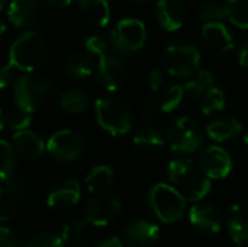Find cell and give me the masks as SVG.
Segmentation results:
<instances>
[{
  "label": "cell",
  "mask_w": 248,
  "mask_h": 247,
  "mask_svg": "<svg viewBox=\"0 0 248 247\" xmlns=\"http://www.w3.org/2000/svg\"><path fill=\"white\" fill-rule=\"evenodd\" d=\"M46 54L48 45L45 38L35 31H28L12 44L9 49V64L15 70L31 73L45 63Z\"/></svg>",
  "instance_id": "obj_1"
},
{
  "label": "cell",
  "mask_w": 248,
  "mask_h": 247,
  "mask_svg": "<svg viewBox=\"0 0 248 247\" xmlns=\"http://www.w3.org/2000/svg\"><path fill=\"white\" fill-rule=\"evenodd\" d=\"M57 92V86L49 79H35L32 76L16 77L13 83V99L17 108L32 114L38 111L46 98Z\"/></svg>",
  "instance_id": "obj_2"
},
{
  "label": "cell",
  "mask_w": 248,
  "mask_h": 247,
  "mask_svg": "<svg viewBox=\"0 0 248 247\" xmlns=\"http://www.w3.org/2000/svg\"><path fill=\"white\" fill-rule=\"evenodd\" d=\"M163 61L171 76L186 79L199 71L201 54L192 41L177 39L166 48Z\"/></svg>",
  "instance_id": "obj_3"
},
{
  "label": "cell",
  "mask_w": 248,
  "mask_h": 247,
  "mask_svg": "<svg viewBox=\"0 0 248 247\" xmlns=\"http://www.w3.org/2000/svg\"><path fill=\"white\" fill-rule=\"evenodd\" d=\"M96 119L99 125L109 134L118 137L131 130L132 119L129 108L118 98H100L94 103Z\"/></svg>",
  "instance_id": "obj_4"
},
{
  "label": "cell",
  "mask_w": 248,
  "mask_h": 247,
  "mask_svg": "<svg viewBox=\"0 0 248 247\" xmlns=\"http://www.w3.org/2000/svg\"><path fill=\"white\" fill-rule=\"evenodd\" d=\"M150 205L158 220L163 223H174L182 218L186 201L174 186L157 183L150 191Z\"/></svg>",
  "instance_id": "obj_5"
},
{
  "label": "cell",
  "mask_w": 248,
  "mask_h": 247,
  "mask_svg": "<svg viewBox=\"0 0 248 247\" xmlns=\"http://www.w3.org/2000/svg\"><path fill=\"white\" fill-rule=\"evenodd\" d=\"M167 143L173 151L193 153L203 144V134L199 124L187 116L174 119L167 128Z\"/></svg>",
  "instance_id": "obj_6"
},
{
  "label": "cell",
  "mask_w": 248,
  "mask_h": 247,
  "mask_svg": "<svg viewBox=\"0 0 248 247\" xmlns=\"http://www.w3.org/2000/svg\"><path fill=\"white\" fill-rule=\"evenodd\" d=\"M147 38L145 25L134 17L122 19L110 32L109 45L119 54L129 55L140 51Z\"/></svg>",
  "instance_id": "obj_7"
},
{
  "label": "cell",
  "mask_w": 248,
  "mask_h": 247,
  "mask_svg": "<svg viewBox=\"0 0 248 247\" xmlns=\"http://www.w3.org/2000/svg\"><path fill=\"white\" fill-rule=\"evenodd\" d=\"M86 150V138L74 130H61L52 134L46 143L48 154L60 163L77 160Z\"/></svg>",
  "instance_id": "obj_8"
},
{
  "label": "cell",
  "mask_w": 248,
  "mask_h": 247,
  "mask_svg": "<svg viewBox=\"0 0 248 247\" xmlns=\"http://www.w3.org/2000/svg\"><path fill=\"white\" fill-rule=\"evenodd\" d=\"M198 167L208 179H224L232 170V160L224 148L211 146L199 153Z\"/></svg>",
  "instance_id": "obj_9"
},
{
  "label": "cell",
  "mask_w": 248,
  "mask_h": 247,
  "mask_svg": "<svg viewBox=\"0 0 248 247\" xmlns=\"http://www.w3.org/2000/svg\"><path fill=\"white\" fill-rule=\"evenodd\" d=\"M121 214V202L110 195H97L84 207V220L93 226H108Z\"/></svg>",
  "instance_id": "obj_10"
},
{
  "label": "cell",
  "mask_w": 248,
  "mask_h": 247,
  "mask_svg": "<svg viewBox=\"0 0 248 247\" xmlns=\"http://www.w3.org/2000/svg\"><path fill=\"white\" fill-rule=\"evenodd\" d=\"M96 76H97L99 83L106 90L113 92L125 84L128 79V70L118 57L106 54L100 57L97 61Z\"/></svg>",
  "instance_id": "obj_11"
},
{
  "label": "cell",
  "mask_w": 248,
  "mask_h": 247,
  "mask_svg": "<svg viewBox=\"0 0 248 247\" xmlns=\"http://www.w3.org/2000/svg\"><path fill=\"white\" fill-rule=\"evenodd\" d=\"M160 237V230L148 220L131 221L124 229V239L129 247H153Z\"/></svg>",
  "instance_id": "obj_12"
},
{
  "label": "cell",
  "mask_w": 248,
  "mask_h": 247,
  "mask_svg": "<svg viewBox=\"0 0 248 247\" xmlns=\"http://www.w3.org/2000/svg\"><path fill=\"white\" fill-rule=\"evenodd\" d=\"M7 16L16 28L32 26L42 17V4L39 0H10Z\"/></svg>",
  "instance_id": "obj_13"
},
{
  "label": "cell",
  "mask_w": 248,
  "mask_h": 247,
  "mask_svg": "<svg viewBox=\"0 0 248 247\" xmlns=\"http://www.w3.org/2000/svg\"><path fill=\"white\" fill-rule=\"evenodd\" d=\"M81 198V188L76 179H65L57 183L48 195V205L52 210H67L74 207Z\"/></svg>",
  "instance_id": "obj_14"
},
{
  "label": "cell",
  "mask_w": 248,
  "mask_h": 247,
  "mask_svg": "<svg viewBox=\"0 0 248 247\" xmlns=\"http://www.w3.org/2000/svg\"><path fill=\"white\" fill-rule=\"evenodd\" d=\"M155 15L160 25L170 32L182 28L186 19V6L183 0H157Z\"/></svg>",
  "instance_id": "obj_15"
},
{
  "label": "cell",
  "mask_w": 248,
  "mask_h": 247,
  "mask_svg": "<svg viewBox=\"0 0 248 247\" xmlns=\"http://www.w3.org/2000/svg\"><path fill=\"white\" fill-rule=\"evenodd\" d=\"M202 41L209 51L217 54L227 52L234 47L232 36L222 22L205 23L202 26Z\"/></svg>",
  "instance_id": "obj_16"
},
{
  "label": "cell",
  "mask_w": 248,
  "mask_h": 247,
  "mask_svg": "<svg viewBox=\"0 0 248 247\" xmlns=\"http://www.w3.org/2000/svg\"><path fill=\"white\" fill-rule=\"evenodd\" d=\"M189 220L193 227L205 233H218L222 227V217L219 211L208 204H198L192 207Z\"/></svg>",
  "instance_id": "obj_17"
},
{
  "label": "cell",
  "mask_w": 248,
  "mask_h": 247,
  "mask_svg": "<svg viewBox=\"0 0 248 247\" xmlns=\"http://www.w3.org/2000/svg\"><path fill=\"white\" fill-rule=\"evenodd\" d=\"M228 233L237 246L248 245V205L231 207L228 214Z\"/></svg>",
  "instance_id": "obj_18"
},
{
  "label": "cell",
  "mask_w": 248,
  "mask_h": 247,
  "mask_svg": "<svg viewBox=\"0 0 248 247\" xmlns=\"http://www.w3.org/2000/svg\"><path fill=\"white\" fill-rule=\"evenodd\" d=\"M13 148L25 159H38L44 154V140L33 131L23 130L13 135Z\"/></svg>",
  "instance_id": "obj_19"
},
{
  "label": "cell",
  "mask_w": 248,
  "mask_h": 247,
  "mask_svg": "<svg viewBox=\"0 0 248 247\" xmlns=\"http://www.w3.org/2000/svg\"><path fill=\"white\" fill-rule=\"evenodd\" d=\"M78 10L84 20L93 26H106L110 19V7L108 0H77Z\"/></svg>",
  "instance_id": "obj_20"
},
{
  "label": "cell",
  "mask_w": 248,
  "mask_h": 247,
  "mask_svg": "<svg viewBox=\"0 0 248 247\" xmlns=\"http://www.w3.org/2000/svg\"><path fill=\"white\" fill-rule=\"evenodd\" d=\"M243 130V124L237 118H219L206 127L208 135L215 141H228L235 138Z\"/></svg>",
  "instance_id": "obj_21"
},
{
  "label": "cell",
  "mask_w": 248,
  "mask_h": 247,
  "mask_svg": "<svg viewBox=\"0 0 248 247\" xmlns=\"http://www.w3.org/2000/svg\"><path fill=\"white\" fill-rule=\"evenodd\" d=\"M167 176L173 185H176L179 189L180 186L186 185L189 181H192L196 176L195 172V165L190 159L187 157H179L170 162L167 167Z\"/></svg>",
  "instance_id": "obj_22"
},
{
  "label": "cell",
  "mask_w": 248,
  "mask_h": 247,
  "mask_svg": "<svg viewBox=\"0 0 248 247\" xmlns=\"http://www.w3.org/2000/svg\"><path fill=\"white\" fill-rule=\"evenodd\" d=\"M132 141L144 151H155L164 146V137L155 127H142L137 130Z\"/></svg>",
  "instance_id": "obj_23"
},
{
  "label": "cell",
  "mask_w": 248,
  "mask_h": 247,
  "mask_svg": "<svg viewBox=\"0 0 248 247\" xmlns=\"http://www.w3.org/2000/svg\"><path fill=\"white\" fill-rule=\"evenodd\" d=\"M65 70L73 79L81 80V79H87L89 76H92V73L94 71V63L89 54L76 52L67 60Z\"/></svg>",
  "instance_id": "obj_24"
},
{
  "label": "cell",
  "mask_w": 248,
  "mask_h": 247,
  "mask_svg": "<svg viewBox=\"0 0 248 247\" xmlns=\"http://www.w3.org/2000/svg\"><path fill=\"white\" fill-rule=\"evenodd\" d=\"M84 182H86V186L90 192H94V194L103 192L113 182V170L105 165L96 166L87 173Z\"/></svg>",
  "instance_id": "obj_25"
},
{
  "label": "cell",
  "mask_w": 248,
  "mask_h": 247,
  "mask_svg": "<svg viewBox=\"0 0 248 247\" xmlns=\"http://www.w3.org/2000/svg\"><path fill=\"white\" fill-rule=\"evenodd\" d=\"M215 77L208 70H199L195 76H192L186 84L185 92L192 98H203L212 87H214Z\"/></svg>",
  "instance_id": "obj_26"
},
{
  "label": "cell",
  "mask_w": 248,
  "mask_h": 247,
  "mask_svg": "<svg viewBox=\"0 0 248 247\" xmlns=\"http://www.w3.org/2000/svg\"><path fill=\"white\" fill-rule=\"evenodd\" d=\"M182 197L185 198V201H201L203 199L209 191H211V181L205 176H195L192 181H189L186 185L180 186V189H177Z\"/></svg>",
  "instance_id": "obj_27"
},
{
  "label": "cell",
  "mask_w": 248,
  "mask_h": 247,
  "mask_svg": "<svg viewBox=\"0 0 248 247\" xmlns=\"http://www.w3.org/2000/svg\"><path fill=\"white\" fill-rule=\"evenodd\" d=\"M60 103H61V108L65 112H70V114H81V112H84L87 109L89 99H87V95L81 89L73 87V89L65 90L61 95Z\"/></svg>",
  "instance_id": "obj_28"
},
{
  "label": "cell",
  "mask_w": 248,
  "mask_h": 247,
  "mask_svg": "<svg viewBox=\"0 0 248 247\" xmlns=\"http://www.w3.org/2000/svg\"><path fill=\"white\" fill-rule=\"evenodd\" d=\"M16 167V153L13 146L0 140V182H9L15 173Z\"/></svg>",
  "instance_id": "obj_29"
},
{
  "label": "cell",
  "mask_w": 248,
  "mask_h": 247,
  "mask_svg": "<svg viewBox=\"0 0 248 247\" xmlns=\"http://www.w3.org/2000/svg\"><path fill=\"white\" fill-rule=\"evenodd\" d=\"M225 10L227 17L235 26L248 29V0H228Z\"/></svg>",
  "instance_id": "obj_30"
},
{
  "label": "cell",
  "mask_w": 248,
  "mask_h": 247,
  "mask_svg": "<svg viewBox=\"0 0 248 247\" xmlns=\"http://www.w3.org/2000/svg\"><path fill=\"white\" fill-rule=\"evenodd\" d=\"M17 213V197L7 188L0 186V221H9Z\"/></svg>",
  "instance_id": "obj_31"
},
{
  "label": "cell",
  "mask_w": 248,
  "mask_h": 247,
  "mask_svg": "<svg viewBox=\"0 0 248 247\" xmlns=\"http://www.w3.org/2000/svg\"><path fill=\"white\" fill-rule=\"evenodd\" d=\"M225 108V95L222 89L212 87L203 98H202V112L205 115H212L219 112Z\"/></svg>",
  "instance_id": "obj_32"
},
{
  "label": "cell",
  "mask_w": 248,
  "mask_h": 247,
  "mask_svg": "<svg viewBox=\"0 0 248 247\" xmlns=\"http://www.w3.org/2000/svg\"><path fill=\"white\" fill-rule=\"evenodd\" d=\"M185 96V87L174 84L171 87H169L160 98H158V103H160V109L161 112H171L174 111L183 100Z\"/></svg>",
  "instance_id": "obj_33"
},
{
  "label": "cell",
  "mask_w": 248,
  "mask_h": 247,
  "mask_svg": "<svg viewBox=\"0 0 248 247\" xmlns=\"http://www.w3.org/2000/svg\"><path fill=\"white\" fill-rule=\"evenodd\" d=\"M86 227H87V221L84 218H71L65 223V226L62 227V233H61V239L64 243H76L78 242L84 233H86Z\"/></svg>",
  "instance_id": "obj_34"
},
{
  "label": "cell",
  "mask_w": 248,
  "mask_h": 247,
  "mask_svg": "<svg viewBox=\"0 0 248 247\" xmlns=\"http://www.w3.org/2000/svg\"><path fill=\"white\" fill-rule=\"evenodd\" d=\"M31 122H32L31 114L23 111V109H20V108H17V106L10 109L4 115V125L10 127L12 130H16V132L28 130L31 127Z\"/></svg>",
  "instance_id": "obj_35"
},
{
  "label": "cell",
  "mask_w": 248,
  "mask_h": 247,
  "mask_svg": "<svg viewBox=\"0 0 248 247\" xmlns=\"http://www.w3.org/2000/svg\"><path fill=\"white\" fill-rule=\"evenodd\" d=\"M199 16L205 23H217V22H222V19L227 17V10L224 4L211 1L201 7Z\"/></svg>",
  "instance_id": "obj_36"
},
{
  "label": "cell",
  "mask_w": 248,
  "mask_h": 247,
  "mask_svg": "<svg viewBox=\"0 0 248 247\" xmlns=\"http://www.w3.org/2000/svg\"><path fill=\"white\" fill-rule=\"evenodd\" d=\"M23 247H64L61 236L54 233H39L31 237Z\"/></svg>",
  "instance_id": "obj_37"
},
{
  "label": "cell",
  "mask_w": 248,
  "mask_h": 247,
  "mask_svg": "<svg viewBox=\"0 0 248 247\" xmlns=\"http://www.w3.org/2000/svg\"><path fill=\"white\" fill-rule=\"evenodd\" d=\"M84 45H86V49H87L90 54L97 55L99 58L103 57V55H106V54H108V49H109V47H110V45H109V41H108L106 38L100 36V35H93V36L87 38Z\"/></svg>",
  "instance_id": "obj_38"
},
{
  "label": "cell",
  "mask_w": 248,
  "mask_h": 247,
  "mask_svg": "<svg viewBox=\"0 0 248 247\" xmlns=\"http://www.w3.org/2000/svg\"><path fill=\"white\" fill-rule=\"evenodd\" d=\"M158 112H161L158 99H157V98H151V99H148V100L144 103L142 111H141V115H142L144 119L151 121V119H154V118L158 115Z\"/></svg>",
  "instance_id": "obj_39"
},
{
  "label": "cell",
  "mask_w": 248,
  "mask_h": 247,
  "mask_svg": "<svg viewBox=\"0 0 248 247\" xmlns=\"http://www.w3.org/2000/svg\"><path fill=\"white\" fill-rule=\"evenodd\" d=\"M15 68L7 63L0 66V90L15 83Z\"/></svg>",
  "instance_id": "obj_40"
},
{
  "label": "cell",
  "mask_w": 248,
  "mask_h": 247,
  "mask_svg": "<svg viewBox=\"0 0 248 247\" xmlns=\"http://www.w3.org/2000/svg\"><path fill=\"white\" fill-rule=\"evenodd\" d=\"M0 247H20L15 234L6 227H0Z\"/></svg>",
  "instance_id": "obj_41"
},
{
  "label": "cell",
  "mask_w": 248,
  "mask_h": 247,
  "mask_svg": "<svg viewBox=\"0 0 248 247\" xmlns=\"http://www.w3.org/2000/svg\"><path fill=\"white\" fill-rule=\"evenodd\" d=\"M164 83V73L160 70V68H154L151 70L150 76H148V84H150V89L153 92H157Z\"/></svg>",
  "instance_id": "obj_42"
},
{
  "label": "cell",
  "mask_w": 248,
  "mask_h": 247,
  "mask_svg": "<svg viewBox=\"0 0 248 247\" xmlns=\"http://www.w3.org/2000/svg\"><path fill=\"white\" fill-rule=\"evenodd\" d=\"M238 63L241 67H247L248 68V44L243 45L240 48V52H238Z\"/></svg>",
  "instance_id": "obj_43"
},
{
  "label": "cell",
  "mask_w": 248,
  "mask_h": 247,
  "mask_svg": "<svg viewBox=\"0 0 248 247\" xmlns=\"http://www.w3.org/2000/svg\"><path fill=\"white\" fill-rule=\"evenodd\" d=\"M97 247H122V243L119 242V239L116 237H110V239H106L103 240Z\"/></svg>",
  "instance_id": "obj_44"
},
{
  "label": "cell",
  "mask_w": 248,
  "mask_h": 247,
  "mask_svg": "<svg viewBox=\"0 0 248 247\" xmlns=\"http://www.w3.org/2000/svg\"><path fill=\"white\" fill-rule=\"evenodd\" d=\"M51 7H57V9H62L65 6H68L71 3V0H45Z\"/></svg>",
  "instance_id": "obj_45"
},
{
  "label": "cell",
  "mask_w": 248,
  "mask_h": 247,
  "mask_svg": "<svg viewBox=\"0 0 248 247\" xmlns=\"http://www.w3.org/2000/svg\"><path fill=\"white\" fill-rule=\"evenodd\" d=\"M132 3H137V4H148V3H153L155 0H131Z\"/></svg>",
  "instance_id": "obj_46"
},
{
  "label": "cell",
  "mask_w": 248,
  "mask_h": 247,
  "mask_svg": "<svg viewBox=\"0 0 248 247\" xmlns=\"http://www.w3.org/2000/svg\"><path fill=\"white\" fill-rule=\"evenodd\" d=\"M3 127H4V115H3L1 111H0V131L3 130Z\"/></svg>",
  "instance_id": "obj_47"
},
{
  "label": "cell",
  "mask_w": 248,
  "mask_h": 247,
  "mask_svg": "<svg viewBox=\"0 0 248 247\" xmlns=\"http://www.w3.org/2000/svg\"><path fill=\"white\" fill-rule=\"evenodd\" d=\"M4 31H6V23H4V22H3V20L0 19V35H1V33H3Z\"/></svg>",
  "instance_id": "obj_48"
},
{
  "label": "cell",
  "mask_w": 248,
  "mask_h": 247,
  "mask_svg": "<svg viewBox=\"0 0 248 247\" xmlns=\"http://www.w3.org/2000/svg\"><path fill=\"white\" fill-rule=\"evenodd\" d=\"M6 3H7V0H0V10L6 6Z\"/></svg>",
  "instance_id": "obj_49"
},
{
  "label": "cell",
  "mask_w": 248,
  "mask_h": 247,
  "mask_svg": "<svg viewBox=\"0 0 248 247\" xmlns=\"http://www.w3.org/2000/svg\"><path fill=\"white\" fill-rule=\"evenodd\" d=\"M244 143H246V146L248 147V131L246 132V137H244Z\"/></svg>",
  "instance_id": "obj_50"
}]
</instances>
